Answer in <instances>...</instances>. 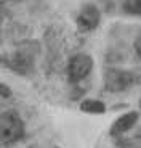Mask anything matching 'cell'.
<instances>
[{
	"instance_id": "cell-1",
	"label": "cell",
	"mask_w": 141,
	"mask_h": 148,
	"mask_svg": "<svg viewBox=\"0 0 141 148\" xmlns=\"http://www.w3.org/2000/svg\"><path fill=\"white\" fill-rule=\"evenodd\" d=\"M37 53H39V47L34 42H24V44L18 45L16 50L2 55L0 61L5 68L15 71L16 74L27 76L34 69Z\"/></svg>"
},
{
	"instance_id": "cell-2",
	"label": "cell",
	"mask_w": 141,
	"mask_h": 148,
	"mask_svg": "<svg viewBox=\"0 0 141 148\" xmlns=\"http://www.w3.org/2000/svg\"><path fill=\"white\" fill-rule=\"evenodd\" d=\"M24 121L16 111H5L0 114V145H10L24 137Z\"/></svg>"
},
{
	"instance_id": "cell-3",
	"label": "cell",
	"mask_w": 141,
	"mask_h": 148,
	"mask_svg": "<svg viewBox=\"0 0 141 148\" xmlns=\"http://www.w3.org/2000/svg\"><path fill=\"white\" fill-rule=\"evenodd\" d=\"M138 82V76L132 71L119 69V68H108L104 71V90L112 93H120L132 89Z\"/></svg>"
},
{
	"instance_id": "cell-4",
	"label": "cell",
	"mask_w": 141,
	"mask_h": 148,
	"mask_svg": "<svg viewBox=\"0 0 141 148\" xmlns=\"http://www.w3.org/2000/svg\"><path fill=\"white\" fill-rule=\"evenodd\" d=\"M93 69V60L87 53H77L67 63V77L70 82H80L88 77Z\"/></svg>"
},
{
	"instance_id": "cell-5",
	"label": "cell",
	"mask_w": 141,
	"mask_h": 148,
	"mask_svg": "<svg viewBox=\"0 0 141 148\" xmlns=\"http://www.w3.org/2000/svg\"><path fill=\"white\" fill-rule=\"evenodd\" d=\"M100 21H101V13L98 10V7L93 3H87L79 11L75 24H77V29L80 32H92L98 27Z\"/></svg>"
},
{
	"instance_id": "cell-6",
	"label": "cell",
	"mask_w": 141,
	"mask_h": 148,
	"mask_svg": "<svg viewBox=\"0 0 141 148\" xmlns=\"http://www.w3.org/2000/svg\"><path fill=\"white\" fill-rule=\"evenodd\" d=\"M138 118H140V114H138L136 111H128L125 114L119 116V118L112 122L111 129H109V134L115 138V137H119V135H123V134L130 132L138 124Z\"/></svg>"
},
{
	"instance_id": "cell-7",
	"label": "cell",
	"mask_w": 141,
	"mask_h": 148,
	"mask_svg": "<svg viewBox=\"0 0 141 148\" xmlns=\"http://www.w3.org/2000/svg\"><path fill=\"white\" fill-rule=\"evenodd\" d=\"M115 145L117 148H141V127L135 134L127 132L115 137Z\"/></svg>"
},
{
	"instance_id": "cell-8",
	"label": "cell",
	"mask_w": 141,
	"mask_h": 148,
	"mask_svg": "<svg viewBox=\"0 0 141 148\" xmlns=\"http://www.w3.org/2000/svg\"><path fill=\"white\" fill-rule=\"evenodd\" d=\"M80 111H83L87 114H104V113H106V105L101 100L85 98V100L80 103Z\"/></svg>"
},
{
	"instance_id": "cell-9",
	"label": "cell",
	"mask_w": 141,
	"mask_h": 148,
	"mask_svg": "<svg viewBox=\"0 0 141 148\" xmlns=\"http://www.w3.org/2000/svg\"><path fill=\"white\" fill-rule=\"evenodd\" d=\"M123 13L132 16H141V0H123Z\"/></svg>"
},
{
	"instance_id": "cell-10",
	"label": "cell",
	"mask_w": 141,
	"mask_h": 148,
	"mask_svg": "<svg viewBox=\"0 0 141 148\" xmlns=\"http://www.w3.org/2000/svg\"><path fill=\"white\" fill-rule=\"evenodd\" d=\"M11 95H13V92H11L10 87H8L7 84H2V82H0V97H2V98H10Z\"/></svg>"
},
{
	"instance_id": "cell-11",
	"label": "cell",
	"mask_w": 141,
	"mask_h": 148,
	"mask_svg": "<svg viewBox=\"0 0 141 148\" xmlns=\"http://www.w3.org/2000/svg\"><path fill=\"white\" fill-rule=\"evenodd\" d=\"M133 48H135V52H136V55L141 58V34L135 39V42H133Z\"/></svg>"
},
{
	"instance_id": "cell-12",
	"label": "cell",
	"mask_w": 141,
	"mask_h": 148,
	"mask_svg": "<svg viewBox=\"0 0 141 148\" xmlns=\"http://www.w3.org/2000/svg\"><path fill=\"white\" fill-rule=\"evenodd\" d=\"M3 18H5V15H3V10L0 8V24H2V21H3Z\"/></svg>"
},
{
	"instance_id": "cell-13",
	"label": "cell",
	"mask_w": 141,
	"mask_h": 148,
	"mask_svg": "<svg viewBox=\"0 0 141 148\" xmlns=\"http://www.w3.org/2000/svg\"><path fill=\"white\" fill-rule=\"evenodd\" d=\"M8 0H0V5H3V3H7Z\"/></svg>"
},
{
	"instance_id": "cell-14",
	"label": "cell",
	"mask_w": 141,
	"mask_h": 148,
	"mask_svg": "<svg viewBox=\"0 0 141 148\" xmlns=\"http://www.w3.org/2000/svg\"><path fill=\"white\" fill-rule=\"evenodd\" d=\"M140 108H141V100H140Z\"/></svg>"
},
{
	"instance_id": "cell-15",
	"label": "cell",
	"mask_w": 141,
	"mask_h": 148,
	"mask_svg": "<svg viewBox=\"0 0 141 148\" xmlns=\"http://www.w3.org/2000/svg\"><path fill=\"white\" fill-rule=\"evenodd\" d=\"M56 148H60V147H56Z\"/></svg>"
}]
</instances>
